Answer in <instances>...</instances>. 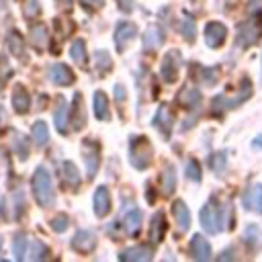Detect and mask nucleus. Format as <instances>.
Masks as SVG:
<instances>
[{
	"label": "nucleus",
	"instance_id": "f257e3e1",
	"mask_svg": "<svg viewBox=\"0 0 262 262\" xmlns=\"http://www.w3.org/2000/svg\"><path fill=\"white\" fill-rule=\"evenodd\" d=\"M31 184H33V194H35L37 205H41L43 209L53 207V203H55V188H53L51 174H49V170L45 166H37L35 168Z\"/></svg>",
	"mask_w": 262,
	"mask_h": 262
},
{
	"label": "nucleus",
	"instance_id": "f03ea898",
	"mask_svg": "<svg viewBox=\"0 0 262 262\" xmlns=\"http://www.w3.org/2000/svg\"><path fill=\"white\" fill-rule=\"evenodd\" d=\"M250 94H252V84H250V80H248V78H242V80H239V86H237V90H235V94H231V96L219 94V96H215V98H213L211 113H215L217 117H221V113H223V111L239 106L244 100H248V96H250Z\"/></svg>",
	"mask_w": 262,
	"mask_h": 262
},
{
	"label": "nucleus",
	"instance_id": "7ed1b4c3",
	"mask_svg": "<svg viewBox=\"0 0 262 262\" xmlns=\"http://www.w3.org/2000/svg\"><path fill=\"white\" fill-rule=\"evenodd\" d=\"M129 162L137 170H145L151 162V143L143 135H133L129 139Z\"/></svg>",
	"mask_w": 262,
	"mask_h": 262
},
{
	"label": "nucleus",
	"instance_id": "20e7f679",
	"mask_svg": "<svg viewBox=\"0 0 262 262\" xmlns=\"http://www.w3.org/2000/svg\"><path fill=\"white\" fill-rule=\"evenodd\" d=\"M201 225L203 229H207L209 233H221L225 219H223V209L217 201H209L203 209H201Z\"/></svg>",
	"mask_w": 262,
	"mask_h": 262
},
{
	"label": "nucleus",
	"instance_id": "39448f33",
	"mask_svg": "<svg viewBox=\"0 0 262 262\" xmlns=\"http://www.w3.org/2000/svg\"><path fill=\"white\" fill-rule=\"evenodd\" d=\"M180 63H182V53L178 49H170L166 51L164 59H162V66H160V76L166 84H172L176 82L178 78V72H180Z\"/></svg>",
	"mask_w": 262,
	"mask_h": 262
},
{
	"label": "nucleus",
	"instance_id": "423d86ee",
	"mask_svg": "<svg viewBox=\"0 0 262 262\" xmlns=\"http://www.w3.org/2000/svg\"><path fill=\"white\" fill-rule=\"evenodd\" d=\"M260 33H262V20H258V18H248L246 23H242V25L237 27V37H235V41H237L239 47H250V45H254V43L260 39Z\"/></svg>",
	"mask_w": 262,
	"mask_h": 262
},
{
	"label": "nucleus",
	"instance_id": "0eeeda50",
	"mask_svg": "<svg viewBox=\"0 0 262 262\" xmlns=\"http://www.w3.org/2000/svg\"><path fill=\"white\" fill-rule=\"evenodd\" d=\"M82 158L86 164V174L88 178H94L96 170H98V162H100V145L94 139H84L82 141Z\"/></svg>",
	"mask_w": 262,
	"mask_h": 262
},
{
	"label": "nucleus",
	"instance_id": "6e6552de",
	"mask_svg": "<svg viewBox=\"0 0 262 262\" xmlns=\"http://www.w3.org/2000/svg\"><path fill=\"white\" fill-rule=\"evenodd\" d=\"M151 125L162 133L164 139H170V135H172V125H174V117H172V113H170V108H168L166 104H160V106H158V113H156Z\"/></svg>",
	"mask_w": 262,
	"mask_h": 262
},
{
	"label": "nucleus",
	"instance_id": "1a4fd4ad",
	"mask_svg": "<svg viewBox=\"0 0 262 262\" xmlns=\"http://www.w3.org/2000/svg\"><path fill=\"white\" fill-rule=\"evenodd\" d=\"M225 39H227V29H225L223 23H219V20L207 23V27H205V41H207L209 47H213V49L221 47L225 43Z\"/></svg>",
	"mask_w": 262,
	"mask_h": 262
},
{
	"label": "nucleus",
	"instance_id": "9d476101",
	"mask_svg": "<svg viewBox=\"0 0 262 262\" xmlns=\"http://www.w3.org/2000/svg\"><path fill=\"white\" fill-rule=\"evenodd\" d=\"M137 33V27L133 23H127V20H121L117 27H115V45H117V51L123 53L127 43L135 37Z\"/></svg>",
	"mask_w": 262,
	"mask_h": 262
},
{
	"label": "nucleus",
	"instance_id": "9b49d317",
	"mask_svg": "<svg viewBox=\"0 0 262 262\" xmlns=\"http://www.w3.org/2000/svg\"><path fill=\"white\" fill-rule=\"evenodd\" d=\"M96 246V233L90 231V229H80L76 231V235L72 237V248L80 254H88L92 252Z\"/></svg>",
	"mask_w": 262,
	"mask_h": 262
},
{
	"label": "nucleus",
	"instance_id": "f8f14e48",
	"mask_svg": "<svg viewBox=\"0 0 262 262\" xmlns=\"http://www.w3.org/2000/svg\"><path fill=\"white\" fill-rule=\"evenodd\" d=\"M49 80L57 86H70L74 82V72L66 63H53L49 68Z\"/></svg>",
	"mask_w": 262,
	"mask_h": 262
},
{
	"label": "nucleus",
	"instance_id": "ddd939ff",
	"mask_svg": "<svg viewBox=\"0 0 262 262\" xmlns=\"http://www.w3.org/2000/svg\"><path fill=\"white\" fill-rule=\"evenodd\" d=\"M242 203L248 211H256V213H262V184H254L250 186L244 196H242Z\"/></svg>",
	"mask_w": 262,
	"mask_h": 262
},
{
	"label": "nucleus",
	"instance_id": "4468645a",
	"mask_svg": "<svg viewBox=\"0 0 262 262\" xmlns=\"http://www.w3.org/2000/svg\"><path fill=\"white\" fill-rule=\"evenodd\" d=\"M92 205H94L96 217L108 215V211H111V192H108L106 186H98V188L94 190V201H92Z\"/></svg>",
	"mask_w": 262,
	"mask_h": 262
},
{
	"label": "nucleus",
	"instance_id": "2eb2a0df",
	"mask_svg": "<svg viewBox=\"0 0 262 262\" xmlns=\"http://www.w3.org/2000/svg\"><path fill=\"white\" fill-rule=\"evenodd\" d=\"M12 108L18 115H25L31 108V96H29V92H27V88L23 84H16L12 88Z\"/></svg>",
	"mask_w": 262,
	"mask_h": 262
},
{
	"label": "nucleus",
	"instance_id": "dca6fc26",
	"mask_svg": "<svg viewBox=\"0 0 262 262\" xmlns=\"http://www.w3.org/2000/svg\"><path fill=\"white\" fill-rule=\"evenodd\" d=\"M70 121H72V127H74L76 131H80V129L86 125V111H84V100H82V94H80V92L74 94Z\"/></svg>",
	"mask_w": 262,
	"mask_h": 262
},
{
	"label": "nucleus",
	"instance_id": "f3484780",
	"mask_svg": "<svg viewBox=\"0 0 262 262\" xmlns=\"http://www.w3.org/2000/svg\"><path fill=\"white\" fill-rule=\"evenodd\" d=\"M190 256L199 262H207L211 260V246L203 235H194L190 239Z\"/></svg>",
	"mask_w": 262,
	"mask_h": 262
},
{
	"label": "nucleus",
	"instance_id": "a211bd4d",
	"mask_svg": "<svg viewBox=\"0 0 262 262\" xmlns=\"http://www.w3.org/2000/svg\"><path fill=\"white\" fill-rule=\"evenodd\" d=\"M162 43H164V31L158 25H149L143 33V47L147 51H156L162 47Z\"/></svg>",
	"mask_w": 262,
	"mask_h": 262
},
{
	"label": "nucleus",
	"instance_id": "6ab92c4d",
	"mask_svg": "<svg viewBox=\"0 0 262 262\" xmlns=\"http://www.w3.org/2000/svg\"><path fill=\"white\" fill-rule=\"evenodd\" d=\"M68 121H70V113H68V104H66V98L63 96H57V102H55V115H53V123L57 127V131L61 135L68 133Z\"/></svg>",
	"mask_w": 262,
	"mask_h": 262
},
{
	"label": "nucleus",
	"instance_id": "aec40b11",
	"mask_svg": "<svg viewBox=\"0 0 262 262\" xmlns=\"http://www.w3.org/2000/svg\"><path fill=\"white\" fill-rule=\"evenodd\" d=\"M6 49L14 55V57H18V59H27V55H25V39H23V35L18 33V31H8L6 33Z\"/></svg>",
	"mask_w": 262,
	"mask_h": 262
},
{
	"label": "nucleus",
	"instance_id": "412c9836",
	"mask_svg": "<svg viewBox=\"0 0 262 262\" xmlns=\"http://www.w3.org/2000/svg\"><path fill=\"white\" fill-rule=\"evenodd\" d=\"M141 221H143V215L137 207H131L125 211V217H123V225H125V231L129 235H137L139 229H141Z\"/></svg>",
	"mask_w": 262,
	"mask_h": 262
},
{
	"label": "nucleus",
	"instance_id": "4be33fe9",
	"mask_svg": "<svg viewBox=\"0 0 262 262\" xmlns=\"http://www.w3.org/2000/svg\"><path fill=\"white\" fill-rule=\"evenodd\" d=\"M166 227H168V223H166L164 213H162V211L154 213V217H151V221H149V237H151L154 244H160V242L164 239Z\"/></svg>",
	"mask_w": 262,
	"mask_h": 262
},
{
	"label": "nucleus",
	"instance_id": "5701e85b",
	"mask_svg": "<svg viewBox=\"0 0 262 262\" xmlns=\"http://www.w3.org/2000/svg\"><path fill=\"white\" fill-rule=\"evenodd\" d=\"M119 258H121V260H131V262H147V260L154 258V248L135 246V248H129V250L121 252Z\"/></svg>",
	"mask_w": 262,
	"mask_h": 262
},
{
	"label": "nucleus",
	"instance_id": "b1692460",
	"mask_svg": "<svg viewBox=\"0 0 262 262\" xmlns=\"http://www.w3.org/2000/svg\"><path fill=\"white\" fill-rule=\"evenodd\" d=\"M178 102L186 108H199L201 106V92L194 86H184L178 92Z\"/></svg>",
	"mask_w": 262,
	"mask_h": 262
},
{
	"label": "nucleus",
	"instance_id": "393cba45",
	"mask_svg": "<svg viewBox=\"0 0 262 262\" xmlns=\"http://www.w3.org/2000/svg\"><path fill=\"white\" fill-rule=\"evenodd\" d=\"M172 213H174V219L180 227V231H188L190 227V213H188V207L184 201H174L172 203Z\"/></svg>",
	"mask_w": 262,
	"mask_h": 262
},
{
	"label": "nucleus",
	"instance_id": "a878e982",
	"mask_svg": "<svg viewBox=\"0 0 262 262\" xmlns=\"http://www.w3.org/2000/svg\"><path fill=\"white\" fill-rule=\"evenodd\" d=\"M61 178H63V184L68 188H72V190H76L80 186V182H82L80 180V172L72 162H63L61 164Z\"/></svg>",
	"mask_w": 262,
	"mask_h": 262
},
{
	"label": "nucleus",
	"instance_id": "bb28decb",
	"mask_svg": "<svg viewBox=\"0 0 262 262\" xmlns=\"http://www.w3.org/2000/svg\"><path fill=\"white\" fill-rule=\"evenodd\" d=\"M47 41H49V33H47V27L45 25H33L31 27V43L41 51L47 47Z\"/></svg>",
	"mask_w": 262,
	"mask_h": 262
},
{
	"label": "nucleus",
	"instance_id": "cd10ccee",
	"mask_svg": "<svg viewBox=\"0 0 262 262\" xmlns=\"http://www.w3.org/2000/svg\"><path fill=\"white\" fill-rule=\"evenodd\" d=\"M92 106H94V115H96V119H100V121H108V100H106V96H104V92H100V90H96L94 92V102H92Z\"/></svg>",
	"mask_w": 262,
	"mask_h": 262
},
{
	"label": "nucleus",
	"instance_id": "c85d7f7f",
	"mask_svg": "<svg viewBox=\"0 0 262 262\" xmlns=\"http://www.w3.org/2000/svg\"><path fill=\"white\" fill-rule=\"evenodd\" d=\"M111 68H113L111 55H108L104 49H98V51L94 53V70H96V74H98V76H104V74L111 72Z\"/></svg>",
	"mask_w": 262,
	"mask_h": 262
},
{
	"label": "nucleus",
	"instance_id": "c756f323",
	"mask_svg": "<svg viewBox=\"0 0 262 262\" xmlns=\"http://www.w3.org/2000/svg\"><path fill=\"white\" fill-rule=\"evenodd\" d=\"M162 188H164V194H172L174 188H176V168L172 164H166L164 166V172H162Z\"/></svg>",
	"mask_w": 262,
	"mask_h": 262
},
{
	"label": "nucleus",
	"instance_id": "7c9ffc66",
	"mask_svg": "<svg viewBox=\"0 0 262 262\" xmlns=\"http://www.w3.org/2000/svg\"><path fill=\"white\" fill-rule=\"evenodd\" d=\"M70 55L74 59V63L78 66H86V59H88V53H86V43L82 39H76L70 47Z\"/></svg>",
	"mask_w": 262,
	"mask_h": 262
},
{
	"label": "nucleus",
	"instance_id": "2f4dec72",
	"mask_svg": "<svg viewBox=\"0 0 262 262\" xmlns=\"http://www.w3.org/2000/svg\"><path fill=\"white\" fill-rule=\"evenodd\" d=\"M29 237L23 233V231H18V233H14V237H12V252H14V258L16 260H25V254H27V250H29Z\"/></svg>",
	"mask_w": 262,
	"mask_h": 262
},
{
	"label": "nucleus",
	"instance_id": "473e14b6",
	"mask_svg": "<svg viewBox=\"0 0 262 262\" xmlns=\"http://www.w3.org/2000/svg\"><path fill=\"white\" fill-rule=\"evenodd\" d=\"M180 33H182V37H184L188 43L194 41V37H196V25H194V18H192L190 14H184V16L180 18Z\"/></svg>",
	"mask_w": 262,
	"mask_h": 262
},
{
	"label": "nucleus",
	"instance_id": "72a5a7b5",
	"mask_svg": "<svg viewBox=\"0 0 262 262\" xmlns=\"http://www.w3.org/2000/svg\"><path fill=\"white\" fill-rule=\"evenodd\" d=\"M10 203H12V211H14V219H20L23 217V213H25V192H23V188L18 186V188H14L12 190V194H10Z\"/></svg>",
	"mask_w": 262,
	"mask_h": 262
},
{
	"label": "nucleus",
	"instance_id": "f704fd0d",
	"mask_svg": "<svg viewBox=\"0 0 262 262\" xmlns=\"http://www.w3.org/2000/svg\"><path fill=\"white\" fill-rule=\"evenodd\" d=\"M33 141H35L39 147L47 145V141H49V131H47L45 121H35V125H33Z\"/></svg>",
	"mask_w": 262,
	"mask_h": 262
},
{
	"label": "nucleus",
	"instance_id": "c9c22d12",
	"mask_svg": "<svg viewBox=\"0 0 262 262\" xmlns=\"http://www.w3.org/2000/svg\"><path fill=\"white\" fill-rule=\"evenodd\" d=\"M209 166H211V170H213L217 176H221V174L225 172V168H227V154H225V151L213 154V156L209 158Z\"/></svg>",
	"mask_w": 262,
	"mask_h": 262
},
{
	"label": "nucleus",
	"instance_id": "e433bc0d",
	"mask_svg": "<svg viewBox=\"0 0 262 262\" xmlns=\"http://www.w3.org/2000/svg\"><path fill=\"white\" fill-rule=\"evenodd\" d=\"M12 149L16 151L18 160H27V158H29V143H27V137L20 135V133H14V137H12Z\"/></svg>",
	"mask_w": 262,
	"mask_h": 262
},
{
	"label": "nucleus",
	"instance_id": "4c0bfd02",
	"mask_svg": "<svg viewBox=\"0 0 262 262\" xmlns=\"http://www.w3.org/2000/svg\"><path fill=\"white\" fill-rule=\"evenodd\" d=\"M244 242H246L252 250H256L258 244H260V229H258L256 225H248L246 231H244Z\"/></svg>",
	"mask_w": 262,
	"mask_h": 262
},
{
	"label": "nucleus",
	"instance_id": "58836bf2",
	"mask_svg": "<svg viewBox=\"0 0 262 262\" xmlns=\"http://www.w3.org/2000/svg\"><path fill=\"white\" fill-rule=\"evenodd\" d=\"M29 248H31V252H29V258H31V260H43V258H47V256H49L47 246H45L43 242H39V239H35Z\"/></svg>",
	"mask_w": 262,
	"mask_h": 262
},
{
	"label": "nucleus",
	"instance_id": "ea45409f",
	"mask_svg": "<svg viewBox=\"0 0 262 262\" xmlns=\"http://www.w3.org/2000/svg\"><path fill=\"white\" fill-rule=\"evenodd\" d=\"M23 14H25L27 20H33L35 16H39V14H41V4H39V0H25V4H23Z\"/></svg>",
	"mask_w": 262,
	"mask_h": 262
},
{
	"label": "nucleus",
	"instance_id": "a19ab883",
	"mask_svg": "<svg viewBox=\"0 0 262 262\" xmlns=\"http://www.w3.org/2000/svg\"><path fill=\"white\" fill-rule=\"evenodd\" d=\"M184 174H186L188 180L201 182V166H199V162L196 160H188L186 166H184Z\"/></svg>",
	"mask_w": 262,
	"mask_h": 262
},
{
	"label": "nucleus",
	"instance_id": "79ce46f5",
	"mask_svg": "<svg viewBox=\"0 0 262 262\" xmlns=\"http://www.w3.org/2000/svg\"><path fill=\"white\" fill-rule=\"evenodd\" d=\"M199 72H201V82L207 84V86H211L219 80V70L217 68H201Z\"/></svg>",
	"mask_w": 262,
	"mask_h": 262
},
{
	"label": "nucleus",
	"instance_id": "37998d69",
	"mask_svg": "<svg viewBox=\"0 0 262 262\" xmlns=\"http://www.w3.org/2000/svg\"><path fill=\"white\" fill-rule=\"evenodd\" d=\"M68 225H70V219H68V215H63V213H59V215H55V217L51 219V227H53L55 231H66Z\"/></svg>",
	"mask_w": 262,
	"mask_h": 262
},
{
	"label": "nucleus",
	"instance_id": "c03bdc74",
	"mask_svg": "<svg viewBox=\"0 0 262 262\" xmlns=\"http://www.w3.org/2000/svg\"><path fill=\"white\" fill-rule=\"evenodd\" d=\"M10 76H12V70L6 66V57L2 55V57H0V88L4 86V82H6Z\"/></svg>",
	"mask_w": 262,
	"mask_h": 262
},
{
	"label": "nucleus",
	"instance_id": "a18cd8bd",
	"mask_svg": "<svg viewBox=\"0 0 262 262\" xmlns=\"http://www.w3.org/2000/svg\"><path fill=\"white\" fill-rule=\"evenodd\" d=\"M80 4L86 12H96L98 8L104 6V0H80Z\"/></svg>",
	"mask_w": 262,
	"mask_h": 262
},
{
	"label": "nucleus",
	"instance_id": "49530a36",
	"mask_svg": "<svg viewBox=\"0 0 262 262\" xmlns=\"http://www.w3.org/2000/svg\"><path fill=\"white\" fill-rule=\"evenodd\" d=\"M115 98H117V102H119V104H123V102H125V98H127V90H125V86H123V84H117V86H115Z\"/></svg>",
	"mask_w": 262,
	"mask_h": 262
},
{
	"label": "nucleus",
	"instance_id": "de8ad7c7",
	"mask_svg": "<svg viewBox=\"0 0 262 262\" xmlns=\"http://www.w3.org/2000/svg\"><path fill=\"white\" fill-rule=\"evenodd\" d=\"M117 6H119L123 12H131V10H133V0H117Z\"/></svg>",
	"mask_w": 262,
	"mask_h": 262
},
{
	"label": "nucleus",
	"instance_id": "09e8293b",
	"mask_svg": "<svg viewBox=\"0 0 262 262\" xmlns=\"http://www.w3.org/2000/svg\"><path fill=\"white\" fill-rule=\"evenodd\" d=\"M227 258H235V252L233 250H225L219 254V260H227Z\"/></svg>",
	"mask_w": 262,
	"mask_h": 262
},
{
	"label": "nucleus",
	"instance_id": "8fccbe9b",
	"mask_svg": "<svg viewBox=\"0 0 262 262\" xmlns=\"http://www.w3.org/2000/svg\"><path fill=\"white\" fill-rule=\"evenodd\" d=\"M57 6L59 8H70L72 6V0H57Z\"/></svg>",
	"mask_w": 262,
	"mask_h": 262
},
{
	"label": "nucleus",
	"instance_id": "3c124183",
	"mask_svg": "<svg viewBox=\"0 0 262 262\" xmlns=\"http://www.w3.org/2000/svg\"><path fill=\"white\" fill-rule=\"evenodd\" d=\"M2 213H4V196L0 194V219H4V215H2Z\"/></svg>",
	"mask_w": 262,
	"mask_h": 262
},
{
	"label": "nucleus",
	"instance_id": "603ef678",
	"mask_svg": "<svg viewBox=\"0 0 262 262\" xmlns=\"http://www.w3.org/2000/svg\"><path fill=\"white\" fill-rule=\"evenodd\" d=\"M0 250H2V237H0Z\"/></svg>",
	"mask_w": 262,
	"mask_h": 262
}]
</instances>
